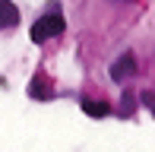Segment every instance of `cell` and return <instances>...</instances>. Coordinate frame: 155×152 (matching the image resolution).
Returning a JSON list of instances; mask_svg holds the SVG:
<instances>
[{
  "mask_svg": "<svg viewBox=\"0 0 155 152\" xmlns=\"http://www.w3.org/2000/svg\"><path fill=\"white\" fill-rule=\"evenodd\" d=\"M63 29H67V22H63L60 13H48V16H38L32 22V32H29V35H32L35 45H45V41L63 35Z\"/></svg>",
  "mask_w": 155,
  "mask_h": 152,
  "instance_id": "6da1fadb",
  "label": "cell"
},
{
  "mask_svg": "<svg viewBox=\"0 0 155 152\" xmlns=\"http://www.w3.org/2000/svg\"><path fill=\"white\" fill-rule=\"evenodd\" d=\"M133 76H136V57L127 51V54H120V57L111 64V79L114 82H127V79H133Z\"/></svg>",
  "mask_w": 155,
  "mask_h": 152,
  "instance_id": "7a4b0ae2",
  "label": "cell"
},
{
  "mask_svg": "<svg viewBox=\"0 0 155 152\" xmlns=\"http://www.w3.org/2000/svg\"><path fill=\"white\" fill-rule=\"evenodd\" d=\"M19 22V10L13 0H0V29H10Z\"/></svg>",
  "mask_w": 155,
  "mask_h": 152,
  "instance_id": "3957f363",
  "label": "cell"
},
{
  "mask_svg": "<svg viewBox=\"0 0 155 152\" xmlns=\"http://www.w3.org/2000/svg\"><path fill=\"white\" fill-rule=\"evenodd\" d=\"M82 111L92 114V117H104V114H111V108L101 98H82Z\"/></svg>",
  "mask_w": 155,
  "mask_h": 152,
  "instance_id": "277c9868",
  "label": "cell"
},
{
  "mask_svg": "<svg viewBox=\"0 0 155 152\" xmlns=\"http://www.w3.org/2000/svg\"><path fill=\"white\" fill-rule=\"evenodd\" d=\"M143 105H146V108H149V111L155 114V95H152V92H143Z\"/></svg>",
  "mask_w": 155,
  "mask_h": 152,
  "instance_id": "5b68a950",
  "label": "cell"
},
{
  "mask_svg": "<svg viewBox=\"0 0 155 152\" xmlns=\"http://www.w3.org/2000/svg\"><path fill=\"white\" fill-rule=\"evenodd\" d=\"M120 3H127V0H120Z\"/></svg>",
  "mask_w": 155,
  "mask_h": 152,
  "instance_id": "8992f818",
  "label": "cell"
}]
</instances>
